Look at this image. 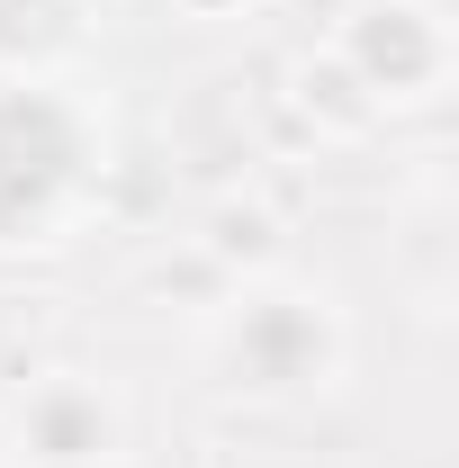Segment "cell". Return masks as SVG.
Returning <instances> with one entry per match:
<instances>
[{
	"label": "cell",
	"instance_id": "3957f363",
	"mask_svg": "<svg viewBox=\"0 0 459 468\" xmlns=\"http://www.w3.org/2000/svg\"><path fill=\"white\" fill-rule=\"evenodd\" d=\"M126 397L91 369H46L0 406V468H117Z\"/></svg>",
	"mask_w": 459,
	"mask_h": 468
},
{
	"label": "cell",
	"instance_id": "6da1fadb",
	"mask_svg": "<svg viewBox=\"0 0 459 468\" xmlns=\"http://www.w3.org/2000/svg\"><path fill=\"white\" fill-rule=\"evenodd\" d=\"M100 180V126L46 72H0V243H55Z\"/></svg>",
	"mask_w": 459,
	"mask_h": 468
},
{
	"label": "cell",
	"instance_id": "7a4b0ae2",
	"mask_svg": "<svg viewBox=\"0 0 459 468\" xmlns=\"http://www.w3.org/2000/svg\"><path fill=\"white\" fill-rule=\"evenodd\" d=\"M208 369L252 406H297L343 369V315L306 280H252L208 324Z\"/></svg>",
	"mask_w": 459,
	"mask_h": 468
}]
</instances>
